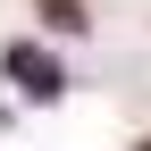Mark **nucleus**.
Masks as SVG:
<instances>
[{
	"label": "nucleus",
	"instance_id": "2",
	"mask_svg": "<svg viewBox=\"0 0 151 151\" xmlns=\"http://www.w3.org/2000/svg\"><path fill=\"white\" fill-rule=\"evenodd\" d=\"M42 25H59V34H84V9H76V0H42Z\"/></svg>",
	"mask_w": 151,
	"mask_h": 151
},
{
	"label": "nucleus",
	"instance_id": "1",
	"mask_svg": "<svg viewBox=\"0 0 151 151\" xmlns=\"http://www.w3.org/2000/svg\"><path fill=\"white\" fill-rule=\"evenodd\" d=\"M9 76H17L25 101H59V92H67V67L50 59L42 42H17V50H9Z\"/></svg>",
	"mask_w": 151,
	"mask_h": 151
}]
</instances>
